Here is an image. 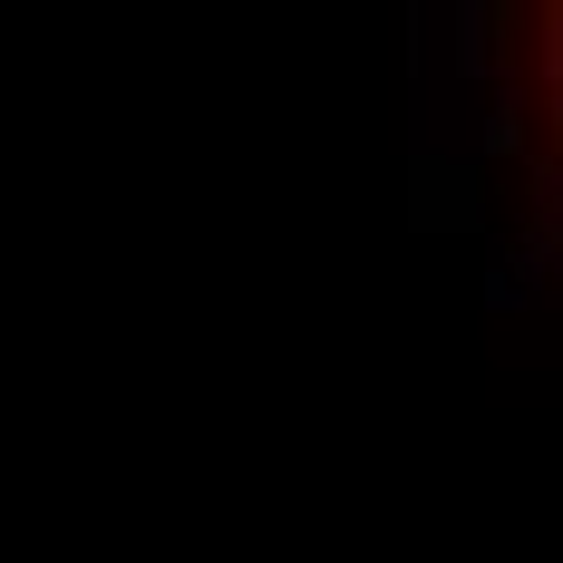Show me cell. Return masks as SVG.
Segmentation results:
<instances>
[{
    "label": "cell",
    "mask_w": 563,
    "mask_h": 563,
    "mask_svg": "<svg viewBox=\"0 0 563 563\" xmlns=\"http://www.w3.org/2000/svg\"><path fill=\"white\" fill-rule=\"evenodd\" d=\"M554 88H563V20L544 10L534 20V108H554Z\"/></svg>",
    "instance_id": "cell-4"
},
{
    "label": "cell",
    "mask_w": 563,
    "mask_h": 563,
    "mask_svg": "<svg viewBox=\"0 0 563 563\" xmlns=\"http://www.w3.org/2000/svg\"><path fill=\"white\" fill-rule=\"evenodd\" d=\"M408 224L418 233H476L486 224V175L466 166V156L438 166V156L418 146V205H408Z\"/></svg>",
    "instance_id": "cell-1"
},
{
    "label": "cell",
    "mask_w": 563,
    "mask_h": 563,
    "mask_svg": "<svg viewBox=\"0 0 563 563\" xmlns=\"http://www.w3.org/2000/svg\"><path fill=\"white\" fill-rule=\"evenodd\" d=\"M534 98H525V78H496L486 88V117H476V156L466 166H525V126H534Z\"/></svg>",
    "instance_id": "cell-2"
},
{
    "label": "cell",
    "mask_w": 563,
    "mask_h": 563,
    "mask_svg": "<svg viewBox=\"0 0 563 563\" xmlns=\"http://www.w3.org/2000/svg\"><path fill=\"white\" fill-rule=\"evenodd\" d=\"M525 301H544V282L525 273L515 253H496V263H486V311H525Z\"/></svg>",
    "instance_id": "cell-3"
}]
</instances>
